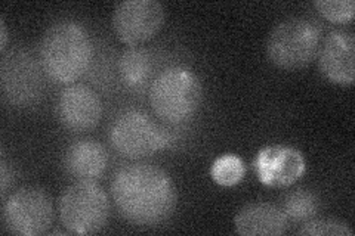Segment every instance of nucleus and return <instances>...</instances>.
Wrapping results in <instances>:
<instances>
[{"label": "nucleus", "mask_w": 355, "mask_h": 236, "mask_svg": "<svg viewBox=\"0 0 355 236\" xmlns=\"http://www.w3.org/2000/svg\"><path fill=\"white\" fill-rule=\"evenodd\" d=\"M111 197L125 220L135 226H159L176 207V189L172 179L157 165H126L114 174Z\"/></svg>", "instance_id": "f257e3e1"}, {"label": "nucleus", "mask_w": 355, "mask_h": 236, "mask_svg": "<svg viewBox=\"0 0 355 236\" xmlns=\"http://www.w3.org/2000/svg\"><path fill=\"white\" fill-rule=\"evenodd\" d=\"M92 42L87 31L74 21L52 24L40 43V65L51 80L73 83L92 61Z\"/></svg>", "instance_id": "f03ea898"}, {"label": "nucleus", "mask_w": 355, "mask_h": 236, "mask_svg": "<svg viewBox=\"0 0 355 236\" xmlns=\"http://www.w3.org/2000/svg\"><path fill=\"white\" fill-rule=\"evenodd\" d=\"M150 105L169 125H181L197 112L203 100L200 78L185 66H169L150 86Z\"/></svg>", "instance_id": "7ed1b4c3"}, {"label": "nucleus", "mask_w": 355, "mask_h": 236, "mask_svg": "<svg viewBox=\"0 0 355 236\" xmlns=\"http://www.w3.org/2000/svg\"><path fill=\"white\" fill-rule=\"evenodd\" d=\"M321 30L301 17L277 24L266 39V56L279 69L299 70L315 60L320 51Z\"/></svg>", "instance_id": "20e7f679"}, {"label": "nucleus", "mask_w": 355, "mask_h": 236, "mask_svg": "<svg viewBox=\"0 0 355 236\" xmlns=\"http://www.w3.org/2000/svg\"><path fill=\"white\" fill-rule=\"evenodd\" d=\"M110 217L105 190L94 181L69 186L60 199V219L69 233L94 235L103 230Z\"/></svg>", "instance_id": "39448f33"}, {"label": "nucleus", "mask_w": 355, "mask_h": 236, "mask_svg": "<svg viewBox=\"0 0 355 236\" xmlns=\"http://www.w3.org/2000/svg\"><path fill=\"white\" fill-rule=\"evenodd\" d=\"M114 149L126 158L138 160L163 149L171 142V134L138 109L121 112L110 130Z\"/></svg>", "instance_id": "423d86ee"}, {"label": "nucleus", "mask_w": 355, "mask_h": 236, "mask_svg": "<svg viewBox=\"0 0 355 236\" xmlns=\"http://www.w3.org/2000/svg\"><path fill=\"white\" fill-rule=\"evenodd\" d=\"M53 221V202L37 186L18 189L3 204L5 228L14 235L37 236L48 232Z\"/></svg>", "instance_id": "0eeeda50"}, {"label": "nucleus", "mask_w": 355, "mask_h": 236, "mask_svg": "<svg viewBox=\"0 0 355 236\" xmlns=\"http://www.w3.org/2000/svg\"><path fill=\"white\" fill-rule=\"evenodd\" d=\"M2 92L10 105L28 107L36 104L43 93V75L40 66L26 49L15 48L3 52Z\"/></svg>", "instance_id": "6e6552de"}, {"label": "nucleus", "mask_w": 355, "mask_h": 236, "mask_svg": "<svg viewBox=\"0 0 355 236\" xmlns=\"http://www.w3.org/2000/svg\"><path fill=\"white\" fill-rule=\"evenodd\" d=\"M164 22V8L157 0H126L116 6L113 28L116 36L135 46L153 39Z\"/></svg>", "instance_id": "1a4fd4ad"}, {"label": "nucleus", "mask_w": 355, "mask_h": 236, "mask_svg": "<svg viewBox=\"0 0 355 236\" xmlns=\"http://www.w3.org/2000/svg\"><path fill=\"white\" fill-rule=\"evenodd\" d=\"M320 70L329 82L352 86L355 80V37L349 30H333L320 48Z\"/></svg>", "instance_id": "9d476101"}, {"label": "nucleus", "mask_w": 355, "mask_h": 236, "mask_svg": "<svg viewBox=\"0 0 355 236\" xmlns=\"http://www.w3.org/2000/svg\"><path fill=\"white\" fill-rule=\"evenodd\" d=\"M58 118L73 131L94 129L103 117V104L91 87L83 84L67 86L57 104Z\"/></svg>", "instance_id": "9b49d317"}, {"label": "nucleus", "mask_w": 355, "mask_h": 236, "mask_svg": "<svg viewBox=\"0 0 355 236\" xmlns=\"http://www.w3.org/2000/svg\"><path fill=\"white\" fill-rule=\"evenodd\" d=\"M254 167L263 185L288 186L304 174L305 161L299 151L274 145L259 152Z\"/></svg>", "instance_id": "f8f14e48"}, {"label": "nucleus", "mask_w": 355, "mask_h": 236, "mask_svg": "<svg viewBox=\"0 0 355 236\" xmlns=\"http://www.w3.org/2000/svg\"><path fill=\"white\" fill-rule=\"evenodd\" d=\"M239 235H283L287 232L288 219L286 212L270 202H252L243 207L234 217Z\"/></svg>", "instance_id": "ddd939ff"}, {"label": "nucleus", "mask_w": 355, "mask_h": 236, "mask_svg": "<svg viewBox=\"0 0 355 236\" xmlns=\"http://www.w3.org/2000/svg\"><path fill=\"white\" fill-rule=\"evenodd\" d=\"M108 163V154L96 140H77L64 155V168L77 181H92L101 176Z\"/></svg>", "instance_id": "4468645a"}, {"label": "nucleus", "mask_w": 355, "mask_h": 236, "mask_svg": "<svg viewBox=\"0 0 355 236\" xmlns=\"http://www.w3.org/2000/svg\"><path fill=\"white\" fill-rule=\"evenodd\" d=\"M153 71L151 55L142 48H129L120 56L119 73L128 87L135 89L148 80Z\"/></svg>", "instance_id": "2eb2a0df"}, {"label": "nucleus", "mask_w": 355, "mask_h": 236, "mask_svg": "<svg viewBox=\"0 0 355 236\" xmlns=\"http://www.w3.org/2000/svg\"><path fill=\"white\" fill-rule=\"evenodd\" d=\"M244 173H246L244 163L236 155L219 156L210 170L212 179L220 186H234L240 183Z\"/></svg>", "instance_id": "dca6fc26"}, {"label": "nucleus", "mask_w": 355, "mask_h": 236, "mask_svg": "<svg viewBox=\"0 0 355 236\" xmlns=\"http://www.w3.org/2000/svg\"><path fill=\"white\" fill-rule=\"evenodd\" d=\"M287 219L291 217L292 220H309L314 217L318 211V202L317 198L306 192V190H296L292 192L284 201V208Z\"/></svg>", "instance_id": "f3484780"}, {"label": "nucleus", "mask_w": 355, "mask_h": 236, "mask_svg": "<svg viewBox=\"0 0 355 236\" xmlns=\"http://www.w3.org/2000/svg\"><path fill=\"white\" fill-rule=\"evenodd\" d=\"M297 235L304 236H354L352 229L347 223L336 219H318L306 221L297 230Z\"/></svg>", "instance_id": "a211bd4d"}, {"label": "nucleus", "mask_w": 355, "mask_h": 236, "mask_svg": "<svg viewBox=\"0 0 355 236\" xmlns=\"http://www.w3.org/2000/svg\"><path fill=\"white\" fill-rule=\"evenodd\" d=\"M314 6L326 19L338 24L349 22L355 14L354 0H317Z\"/></svg>", "instance_id": "6ab92c4d"}, {"label": "nucleus", "mask_w": 355, "mask_h": 236, "mask_svg": "<svg viewBox=\"0 0 355 236\" xmlns=\"http://www.w3.org/2000/svg\"><path fill=\"white\" fill-rule=\"evenodd\" d=\"M0 168H2V198L5 199L6 197V190L9 186V181H12V172L9 170V167L5 160H2V164H0Z\"/></svg>", "instance_id": "aec40b11"}, {"label": "nucleus", "mask_w": 355, "mask_h": 236, "mask_svg": "<svg viewBox=\"0 0 355 236\" xmlns=\"http://www.w3.org/2000/svg\"><path fill=\"white\" fill-rule=\"evenodd\" d=\"M0 30H2V43H0V51H2V53L5 52V49H6V43H8V30H6V22H5V19L2 18L0 19Z\"/></svg>", "instance_id": "412c9836"}]
</instances>
